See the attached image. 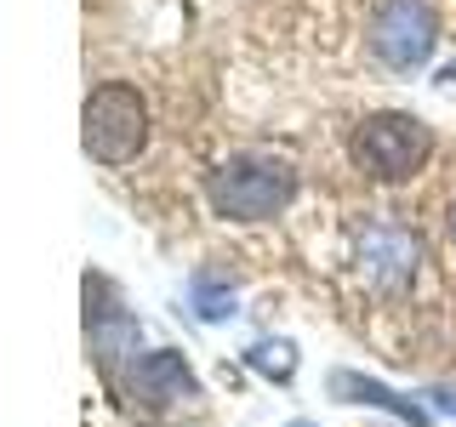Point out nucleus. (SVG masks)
I'll return each instance as SVG.
<instances>
[{"instance_id":"nucleus-1","label":"nucleus","mask_w":456,"mask_h":427,"mask_svg":"<svg viewBox=\"0 0 456 427\" xmlns=\"http://www.w3.org/2000/svg\"><path fill=\"white\" fill-rule=\"evenodd\" d=\"M291 194H297V171L291 160H274V154H234L206 177L211 211L228 222H268L291 205Z\"/></svg>"},{"instance_id":"nucleus-2","label":"nucleus","mask_w":456,"mask_h":427,"mask_svg":"<svg viewBox=\"0 0 456 427\" xmlns=\"http://www.w3.org/2000/svg\"><path fill=\"white\" fill-rule=\"evenodd\" d=\"M80 137H86V154L103 165H126L142 154L149 142V103L137 97V85L126 80H103L80 109Z\"/></svg>"},{"instance_id":"nucleus-3","label":"nucleus","mask_w":456,"mask_h":427,"mask_svg":"<svg viewBox=\"0 0 456 427\" xmlns=\"http://www.w3.org/2000/svg\"><path fill=\"white\" fill-rule=\"evenodd\" d=\"M428 154H434V132H428L417 114H370L360 132H354V165L377 182L417 177Z\"/></svg>"},{"instance_id":"nucleus-4","label":"nucleus","mask_w":456,"mask_h":427,"mask_svg":"<svg viewBox=\"0 0 456 427\" xmlns=\"http://www.w3.org/2000/svg\"><path fill=\"white\" fill-rule=\"evenodd\" d=\"M370 52L382 57L388 68H399V75H411V68H422L428 57H434V12L422 6V0H382L377 12H370V28H365Z\"/></svg>"},{"instance_id":"nucleus-5","label":"nucleus","mask_w":456,"mask_h":427,"mask_svg":"<svg viewBox=\"0 0 456 427\" xmlns=\"http://www.w3.org/2000/svg\"><path fill=\"white\" fill-rule=\"evenodd\" d=\"M354 256H360L365 285H377V291H405V285L417 279V268H422V239L411 234L405 222L377 217V222L360 228V246H354Z\"/></svg>"},{"instance_id":"nucleus-6","label":"nucleus","mask_w":456,"mask_h":427,"mask_svg":"<svg viewBox=\"0 0 456 427\" xmlns=\"http://www.w3.org/2000/svg\"><path fill=\"white\" fill-rule=\"evenodd\" d=\"M126 393H132V405H142V410H171V405H183V399H194V370L177 348H154L132 365Z\"/></svg>"},{"instance_id":"nucleus-7","label":"nucleus","mask_w":456,"mask_h":427,"mask_svg":"<svg viewBox=\"0 0 456 427\" xmlns=\"http://www.w3.org/2000/svg\"><path fill=\"white\" fill-rule=\"evenodd\" d=\"M331 393L342 405H377V410H388V416L411 422V427H428V410L417 399H399L394 388H382L377 376H360V370H331Z\"/></svg>"},{"instance_id":"nucleus-8","label":"nucleus","mask_w":456,"mask_h":427,"mask_svg":"<svg viewBox=\"0 0 456 427\" xmlns=\"http://www.w3.org/2000/svg\"><path fill=\"white\" fill-rule=\"evenodd\" d=\"M194 313H200V319H211V325H217V319H234V291H223V285H211L206 274H200L194 279Z\"/></svg>"},{"instance_id":"nucleus-9","label":"nucleus","mask_w":456,"mask_h":427,"mask_svg":"<svg viewBox=\"0 0 456 427\" xmlns=\"http://www.w3.org/2000/svg\"><path fill=\"white\" fill-rule=\"evenodd\" d=\"M251 359V370H263V376H274V382H285L297 370V353H291V342H256V348L246 353Z\"/></svg>"},{"instance_id":"nucleus-10","label":"nucleus","mask_w":456,"mask_h":427,"mask_svg":"<svg viewBox=\"0 0 456 427\" xmlns=\"http://www.w3.org/2000/svg\"><path fill=\"white\" fill-rule=\"evenodd\" d=\"M434 399H439V410H445V416H451V422H456V388H439V393H434Z\"/></svg>"},{"instance_id":"nucleus-11","label":"nucleus","mask_w":456,"mask_h":427,"mask_svg":"<svg viewBox=\"0 0 456 427\" xmlns=\"http://www.w3.org/2000/svg\"><path fill=\"white\" fill-rule=\"evenodd\" d=\"M451 246H456V205H451Z\"/></svg>"},{"instance_id":"nucleus-12","label":"nucleus","mask_w":456,"mask_h":427,"mask_svg":"<svg viewBox=\"0 0 456 427\" xmlns=\"http://www.w3.org/2000/svg\"><path fill=\"white\" fill-rule=\"evenodd\" d=\"M439 80H456V63H451V68H445V75H439Z\"/></svg>"},{"instance_id":"nucleus-13","label":"nucleus","mask_w":456,"mask_h":427,"mask_svg":"<svg viewBox=\"0 0 456 427\" xmlns=\"http://www.w3.org/2000/svg\"><path fill=\"white\" fill-rule=\"evenodd\" d=\"M291 427H308V422H291Z\"/></svg>"}]
</instances>
